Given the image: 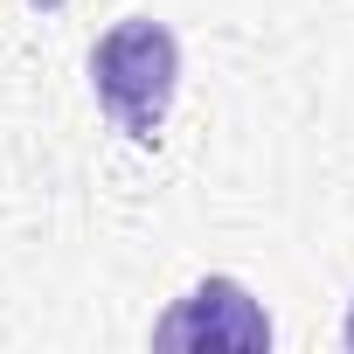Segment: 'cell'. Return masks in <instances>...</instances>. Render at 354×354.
<instances>
[{"label": "cell", "instance_id": "cell-1", "mask_svg": "<svg viewBox=\"0 0 354 354\" xmlns=\"http://www.w3.org/2000/svg\"><path fill=\"white\" fill-rule=\"evenodd\" d=\"M91 97L132 146H160L181 97V35L153 15H125L91 49Z\"/></svg>", "mask_w": 354, "mask_h": 354}, {"label": "cell", "instance_id": "cell-2", "mask_svg": "<svg viewBox=\"0 0 354 354\" xmlns=\"http://www.w3.org/2000/svg\"><path fill=\"white\" fill-rule=\"evenodd\" d=\"M271 340L278 333H271L264 299L243 278H230V271L195 278L153 319V347H188V354H209V347H223V354H271Z\"/></svg>", "mask_w": 354, "mask_h": 354}, {"label": "cell", "instance_id": "cell-3", "mask_svg": "<svg viewBox=\"0 0 354 354\" xmlns=\"http://www.w3.org/2000/svg\"><path fill=\"white\" fill-rule=\"evenodd\" d=\"M28 8H35V15H63V8H70V0H28Z\"/></svg>", "mask_w": 354, "mask_h": 354}, {"label": "cell", "instance_id": "cell-4", "mask_svg": "<svg viewBox=\"0 0 354 354\" xmlns=\"http://www.w3.org/2000/svg\"><path fill=\"white\" fill-rule=\"evenodd\" d=\"M340 340L354 347V299H347V319H340Z\"/></svg>", "mask_w": 354, "mask_h": 354}]
</instances>
